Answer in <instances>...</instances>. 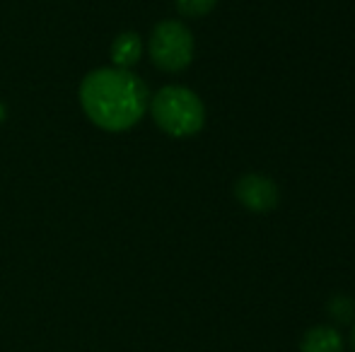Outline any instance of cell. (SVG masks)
<instances>
[{
  "mask_svg": "<svg viewBox=\"0 0 355 352\" xmlns=\"http://www.w3.org/2000/svg\"><path fill=\"white\" fill-rule=\"evenodd\" d=\"M218 0H177V10L184 17H206L208 12H213Z\"/></svg>",
  "mask_w": 355,
  "mask_h": 352,
  "instance_id": "8",
  "label": "cell"
},
{
  "mask_svg": "<svg viewBox=\"0 0 355 352\" xmlns=\"http://www.w3.org/2000/svg\"><path fill=\"white\" fill-rule=\"evenodd\" d=\"M3 118H5V106L0 104V121H3Z\"/></svg>",
  "mask_w": 355,
  "mask_h": 352,
  "instance_id": "10",
  "label": "cell"
},
{
  "mask_svg": "<svg viewBox=\"0 0 355 352\" xmlns=\"http://www.w3.org/2000/svg\"><path fill=\"white\" fill-rule=\"evenodd\" d=\"M351 348H353V352H355V328H353V333H351Z\"/></svg>",
  "mask_w": 355,
  "mask_h": 352,
  "instance_id": "9",
  "label": "cell"
},
{
  "mask_svg": "<svg viewBox=\"0 0 355 352\" xmlns=\"http://www.w3.org/2000/svg\"><path fill=\"white\" fill-rule=\"evenodd\" d=\"M234 196L252 212H268L278 205V186L263 174L242 176L234 186Z\"/></svg>",
  "mask_w": 355,
  "mask_h": 352,
  "instance_id": "4",
  "label": "cell"
},
{
  "mask_svg": "<svg viewBox=\"0 0 355 352\" xmlns=\"http://www.w3.org/2000/svg\"><path fill=\"white\" fill-rule=\"evenodd\" d=\"M150 92L133 71L97 68L80 82V106L97 128L123 133L141 123L148 111Z\"/></svg>",
  "mask_w": 355,
  "mask_h": 352,
  "instance_id": "1",
  "label": "cell"
},
{
  "mask_svg": "<svg viewBox=\"0 0 355 352\" xmlns=\"http://www.w3.org/2000/svg\"><path fill=\"white\" fill-rule=\"evenodd\" d=\"M150 116L169 138H191L206 126V106L193 89L167 85L150 97Z\"/></svg>",
  "mask_w": 355,
  "mask_h": 352,
  "instance_id": "2",
  "label": "cell"
},
{
  "mask_svg": "<svg viewBox=\"0 0 355 352\" xmlns=\"http://www.w3.org/2000/svg\"><path fill=\"white\" fill-rule=\"evenodd\" d=\"M300 352H343V338L334 326H314L304 333Z\"/></svg>",
  "mask_w": 355,
  "mask_h": 352,
  "instance_id": "6",
  "label": "cell"
},
{
  "mask_svg": "<svg viewBox=\"0 0 355 352\" xmlns=\"http://www.w3.org/2000/svg\"><path fill=\"white\" fill-rule=\"evenodd\" d=\"M148 53L155 68H159L162 73L187 71L193 61L191 29L177 19H162L150 34Z\"/></svg>",
  "mask_w": 355,
  "mask_h": 352,
  "instance_id": "3",
  "label": "cell"
},
{
  "mask_svg": "<svg viewBox=\"0 0 355 352\" xmlns=\"http://www.w3.org/2000/svg\"><path fill=\"white\" fill-rule=\"evenodd\" d=\"M329 314L336 324H351L355 316V304L351 297L346 295H336L331 302H329Z\"/></svg>",
  "mask_w": 355,
  "mask_h": 352,
  "instance_id": "7",
  "label": "cell"
},
{
  "mask_svg": "<svg viewBox=\"0 0 355 352\" xmlns=\"http://www.w3.org/2000/svg\"><path fill=\"white\" fill-rule=\"evenodd\" d=\"M112 63L114 68H121V71H131L143 56V39L141 34L136 32H123L119 34L116 39L112 41Z\"/></svg>",
  "mask_w": 355,
  "mask_h": 352,
  "instance_id": "5",
  "label": "cell"
}]
</instances>
